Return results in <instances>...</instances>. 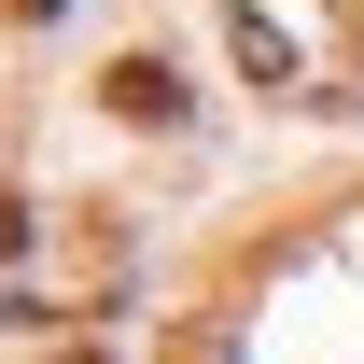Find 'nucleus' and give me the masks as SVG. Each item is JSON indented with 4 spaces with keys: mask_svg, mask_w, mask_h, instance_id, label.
Returning a JSON list of instances; mask_svg holds the SVG:
<instances>
[{
    "mask_svg": "<svg viewBox=\"0 0 364 364\" xmlns=\"http://www.w3.org/2000/svg\"><path fill=\"white\" fill-rule=\"evenodd\" d=\"M14 252H28V196H0V267H14Z\"/></svg>",
    "mask_w": 364,
    "mask_h": 364,
    "instance_id": "nucleus-4",
    "label": "nucleus"
},
{
    "mask_svg": "<svg viewBox=\"0 0 364 364\" xmlns=\"http://www.w3.org/2000/svg\"><path fill=\"white\" fill-rule=\"evenodd\" d=\"M0 14H28V28H43V14H70V0H0Z\"/></svg>",
    "mask_w": 364,
    "mask_h": 364,
    "instance_id": "nucleus-5",
    "label": "nucleus"
},
{
    "mask_svg": "<svg viewBox=\"0 0 364 364\" xmlns=\"http://www.w3.org/2000/svg\"><path fill=\"white\" fill-rule=\"evenodd\" d=\"M225 28H238V70L252 85H309V14L294 0H225Z\"/></svg>",
    "mask_w": 364,
    "mask_h": 364,
    "instance_id": "nucleus-1",
    "label": "nucleus"
},
{
    "mask_svg": "<svg viewBox=\"0 0 364 364\" xmlns=\"http://www.w3.org/2000/svg\"><path fill=\"white\" fill-rule=\"evenodd\" d=\"M168 364H225V322H182V336H168Z\"/></svg>",
    "mask_w": 364,
    "mask_h": 364,
    "instance_id": "nucleus-3",
    "label": "nucleus"
},
{
    "mask_svg": "<svg viewBox=\"0 0 364 364\" xmlns=\"http://www.w3.org/2000/svg\"><path fill=\"white\" fill-rule=\"evenodd\" d=\"M98 98H112L127 127H168V112H182V85H168V56H112V70H98Z\"/></svg>",
    "mask_w": 364,
    "mask_h": 364,
    "instance_id": "nucleus-2",
    "label": "nucleus"
},
{
    "mask_svg": "<svg viewBox=\"0 0 364 364\" xmlns=\"http://www.w3.org/2000/svg\"><path fill=\"white\" fill-rule=\"evenodd\" d=\"M56 364H112V350H98V336H70V350H56Z\"/></svg>",
    "mask_w": 364,
    "mask_h": 364,
    "instance_id": "nucleus-6",
    "label": "nucleus"
}]
</instances>
